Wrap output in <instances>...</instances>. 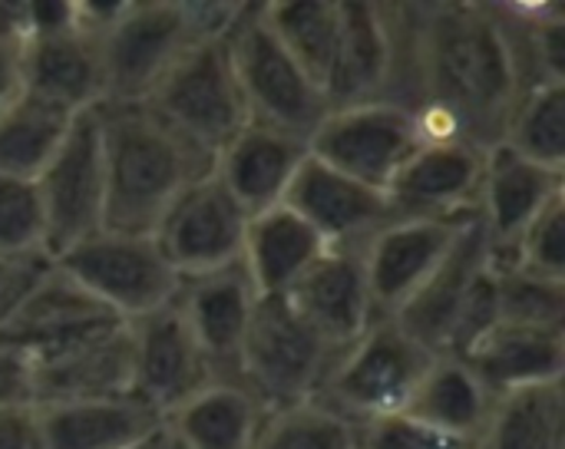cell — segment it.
I'll return each mask as SVG.
<instances>
[{
    "instance_id": "1",
    "label": "cell",
    "mask_w": 565,
    "mask_h": 449,
    "mask_svg": "<svg viewBox=\"0 0 565 449\" xmlns=\"http://www.w3.org/2000/svg\"><path fill=\"white\" fill-rule=\"evenodd\" d=\"M397 66L391 103L430 106L490 149L523 93L507 26L493 3H394Z\"/></svg>"
},
{
    "instance_id": "2",
    "label": "cell",
    "mask_w": 565,
    "mask_h": 449,
    "mask_svg": "<svg viewBox=\"0 0 565 449\" xmlns=\"http://www.w3.org/2000/svg\"><path fill=\"white\" fill-rule=\"evenodd\" d=\"M106 209L103 228L152 235L172 202L212 172V156L175 132L146 103L96 106Z\"/></svg>"
},
{
    "instance_id": "3",
    "label": "cell",
    "mask_w": 565,
    "mask_h": 449,
    "mask_svg": "<svg viewBox=\"0 0 565 449\" xmlns=\"http://www.w3.org/2000/svg\"><path fill=\"white\" fill-rule=\"evenodd\" d=\"M334 361L338 351L301 321L288 298H258L238 354V384L265 410L321 397Z\"/></svg>"
},
{
    "instance_id": "4",
    "label": "cell",
    "mask_w": 565,
    "mask_h": 449,
    "mask_svg": "<svg viewBox=\"0 0 565 449\" xmlns=\"http://www.w3.org/2000/svg\"><path fill=\"white\" fill-rule=\"evenodd\" d=\"M53 261L122 324L172 304L182 285L152 235L99 228Z\"/></svg>"
},
{
    "instance_id": "5",
    "label": "cell",
    "mask_w": 565,
    "mask_h": 449,
    "mask_svg": "<svg viewBox=\"0 0 565 449\" xmlns=\"http://www.w3.org/2000/svg\"><path fill=\"white\" fill-rule=\"evenodd\" d=\"M225 46L248 119L285 129L308 142L331 106L275 40L262 17V3H245L238 23L225 36Z\"/></svg>"
},
{
    "instance_id": "6",
    "label": "cell",
    "mask_w": 565,
    "mask_h": 449,
    "mask_svg": "<svg viewBox=\"0 0 565 449\" xmlns=\"http://www.w3.org/2000/svg\"><path fill=\"white\" fill-rule=\"evenodd\" d=\"M192 43L199 36L185 0L116 3L99 33L103 103H146Z\"/></svg>"
},
{
    "instance_id": "7",
    "label": "cell",
    "mask_w": 565,
    "mask_h": 449,
    "mask_svg": "<svg viewBox=\"0 0 565 449\" xmlns=\"http://www.w3.org/2000/svg\"><path fill=\"white\" fill-rule=\"evenodd\" d=\"M430 361L434 354L391 318H377L348 351L338 354L318 400L354 424L404 414Z\"/></svg>"
},
{
    "instance_id": "8",
    "label": "cell",
    "mask_w": 565,
    "mask_h": 449,
    "mask_svg": "<svg viewBox=\"0 0 565 449\" xmlns=\"http://www.w3.org/2000/svg\"><path fill=\"white\" fill-rule=\"evenodd\" d=\"M20 76L26 96L73 116L103 106L99 36L79 26L76 3H26Z\"/></svg>"
},
{
    "instance_id": "9",
    "label": "cell",
    "mask_w": 565,
    "mask_h": 449,
    "mask_svg": "<svg viewBox=\"0 0 565 449\" xmlns=\"http://www.w3.org/2000/svg\"><path fill=\"white\" fill-rule=\"evenodd\" d=\"M146 106L212 159L248 122L225 40L192 43L152 89Z\"/></svg>"
},
{
    "instance_id": "10",
    "label": "cell",
    "mask_w": 565,
    "mask_h": 449,
    "mask_svg": "<svg viewBox=\"0 0 565 449\" xmlns=\"http://www.w3.org/2000/svg\"><path fill=\"white\" fill-rule=\"evenodd\" d=\"M420 146L414 113L391 99L331 106L308 139L315 159L377 192H387Z\"/></svg>"
},
{
    "instance_id": "11",
    "label": "cell",
    "mask_w": 565,
    "mask_h": 449,
    "mask_svg": "<svg viewBox=\"0 0 565 449\" xmlns=\"http://www.w3.org/2000/svg\"><path fill=\"white\" fill-rule=\"evenodd\" d=\"M40 209H43V232H46V255L56 258L76 242L96 235L103 228L106 209V179H103V146H99V122L96 109L79 113L63 136L53 159L33 179Z\"/></svg>"
},
{
    "instance_id": "12",
    "label": "cell",
    "mask_w": 565,
    "mask_h": 449,
    "mask_svg": "<svg viewBox=\"0 0 565 449\" xmlns=\"http://www.w3.org/2000/svg\"><path fill=\"white\" fill-rule=\"evenodd\" d=\"M248 215L215 172L192 182L152 232L179 278H199L242 261Z\"/></svg>"
},
{
    "instance_id": "13",
    "label": "cell",
    "mask_w": 565,
    "mask_h": 449,
    "mask_svg": "<svg viewBox=\"0 0 565 449\" xmlns=\"http://www.w3.org/2000/svg\"><path fill=\"white\" fill-rule=\"evenodd\" d=\"M477 222L391 218L361 245V268L377 318H394L444 265L463 228Z\"/></svg>"
},
{
    "instance_id": "14",
    "label": "cell",
    "mask_w": 565,
    "mask_h": 449,
    "mask_svg": "<svg viewBox=\"0 0 565 449\" xmlns=\"http://www.w3.org/2000/svg\"><path fill=\"white\" fill-rule=\"evenodd\" d=\"M126 331L132 351V394L159 410L162 420L169 410L218 381L175 301L129 321Z\"/></svg>"
},
{
    "instance_id": "15",
    "label": "cell",
    "mask_w": 565,
    "mask_h": 449,
    "mask_svg": "<svg viewBox=\"0 0 565 449\" xmlns=\"http://www.w3.org/2000/svg\"><path fill=\"white\" fill-rule=\"evenodd\" d=\"M487 149L473 142H424L387 185L391 218H477Z\"/></svg>"
},
{
    "instance_id": "16",
    "label": "cell",
    "mask_w": 565,
    "mask_h": 449,
    "mask_svg": "<svg viewBox=\"0 0 565 449\" xmlns=\"http://www.w3.org/2000/svg\"><path fill=\"white\" fill-rule=\"evenodd\" d=\"M397 66L394 3L338 0V56L328 106L387 99Z\"/></svg>"
},
{
    "instance_id": "17",
    "label": "cell",
    "mask_w": 565,
    "mask_h": 449,
    "mask_svg": "<svg viewBox=\"0 0 565 449\" xmlns=\"http://www.w3.org/2000/svg\"><path fill=\"white\" fill-rule=\"evenodd\" d=\"M33 361V407L132 394V351L126 324H106Z\"/></svg>"
},
{
    "instance_id": "18",
    "label": "cell",
    "mask_w": 565,
    "mask_h": 449,
    "mask_svg": "<svg viewBox=\"0 0 565 449\" xmlns=\"http://www.w3.org/2000/svg\"><path fill=\"white\" fill-rule=\"evenodd\" d=\"M258 295L242 265L182 278L175 308L182 311L195 344L212 364L218 381L238 384V354L255 314Z\"/></svg>"
},
{
    "instance_id": "19",
    "label": "cell",
    "mask_w": 565,
    "mask_h": 449,
    "mask_svg": "<svg viewBox=\"0 0 565 449\" xmlns=\"http://www.w3.org/2000/svg\"><path fill=\"white\" fill-rule=\"evenodd\" d=\"M281 205L301 215L331 248L364 245L381 225L391 222L384 192L331 169L311 152L301 162Z\"/></svg>"
},
{
    "instance_id": "20",
    "label": "cell",
    "mask_w": 565,
    "mask_h": 449,
    "mask_svg": "<svg viewBox=\"0 0 565 449\" xmlns=\"http://www.w3.org/2000/svg\"><path fill=\"white\" fill-rule=\"evenodd\" d=\"M288 304L328 348L338 354L348 351L377 321L361 268V245L328 248L324 258L291 288Z\"/></svg>"
},
{
    "instance_id": "21",
    "label": "cell",
    "mask_w": 565,
    "mask_h": 449,
    "mask_svg": "<svg viewBox=\"0 0 565 449\" xmlns=\"http://www.w3.org/2000/svg\"><path fill=\"white\" fill-rule=\"evenodd\" d=\"M305 159L308 142L301 136L248 119L245 129L218 149L212 172L252 218L285 202Z\"/></svg>"
},
{
    "instance_id": "22",
    "label": "cell",
    "mask_w": 565,
    "mask_h": 449,
    "mask_svg": "<svg viewBox=\"0 0 565 449\" xmlns=\"http://www.w3.org/2000/svg\"><path fill=\"white\" fill-rule=\"evenodd\" d=\"M563 195L565 172L523 159L507 146H490L483 162L477 222L490 238V248L500 252L513 245L516 235Z\"/></svg>"
},
{
    "instance_id": "23",
    "label": "cell",
    "mask_w": 565,
    "mask_h": 449,
    "mask_svg": "<svg viewBox=\"0 0 565 449\" xmlns=\"http://www.w3.org/2000/svg\"><path fill=\"white\" fill-rule=\"evenodd\" d=\"M493 252L490 238L483 235L480 222H470L463 235L457 238L454 252L444 258V265L427 278V285L391 318L404 334H411L424 351L440 357L447 351L450 331L480 281V275L490 268Z\"/></svg>"
},
{
    "instance_id": "24",
    "label": "cell",
    "mask_w": 565,
    "mask_h": 449,
    "mask_svg": "<svg viewBox=\"0 0 565 449\" xmlns=\"http://www.w3.org/2000/svg\"><path fill=\"white\" fill-rule=\"evenodd\" d=\"M106 324H122L103 311L56 261L26 295V301L0 328V341L26 351L30 357L60 351Z\"/></svg>"
},
{
    "instance_id": "25",
    "label": "cell",
    "mask_w": 565,
    "mask_h": 449,
    "mask_svg": "<svg viewBox=\"0 0 565 449\" xmlns=\"http://www.w3.org/2000/svg\"><path fill=\"white\" fill-rule=\"evenodd\" d=\"M40 449H129L162 430V414L136 394L36 407Z\"/></svg>"
},
{
    "instance_id": "26",
    "label": "cell",
    "mask_w": 565,
    "mask_h": 449,
    "mask_svg": "<svg viewBox=\"0 0 565 449\" xmlns=\"http://www.w3.org/2000/svg\"><path fill=\"white\" fill-rule=\"evenodd\" d=\"M460 361L497 394L563 384L565 374V328H533L500 321L487 331Z\"/></svg>"
},
{
    "instance_id": "27",
    "label": "cell",
    "mask_w": 565,
    "mask_h": 449,
    "mask_svg": "<svg viewBox=\"0 0 565 449\" xmlns=\"http://www.w3.org/2000/svg\"><path fill=\"white\" fill-rule=\"evenodd\" d=\"M328 248L331 245L301 215L288 205H275L248 218L238 265L258 298H288Z\"/></svg>"
},
{
    "instance_id": "28",
    "label": "cell",
    "mask_w": 565,
    "mask_h": 449,
    "mask_svg": "<svg viewBox=\"0 0 565 449\" xmlns=\"http://www.w3.org/2000/svg\"><path fill=\"white\" fill-rule=\"evenodd\" d=\"M265 407L232 381H215L166 414L162 427L175 449H248Z\"/></svg>"
},
{
    "instance_id": "29",
    "label": "cell",
    "mask_w": 565,
    "mask_h": 449,
    "mask_svg": "<svg viewBox=\"0 0 565 449\" xmlns=\"http://www.w3.org/2000/svg\"><path fill=\"white\" fill-rule=\"evenodd\" d=\"M490 404H493V394L470 371V364L460 357L440 354L424 371L404 414L434 427L444 437H454V440L473 447V440L490 414Z\"/></svg>"
},
{
    "instance_id": "30",
    "label": "cell",
    "mask_w": 565,
    "mask_h": 449,
    "mask_svg": "<svg viewBox=\"0 0 565 449\" xmlns=\"http://www.w3.org/2000/svg\"><path fill=\"white\" fill-rule=\"evenodd\" d=\"M470 449H565L563 384L497 394Z\"/></svg>"
},
{
    "instance_id": "31",
    "label": "cell",
    "mask_w": 565,
    "mask_h": 449,
    "mask_svg": "<svg viewBox=\"0 0 565 449\" xmlns=\"http://www.w3.org/2000/svg\"><path fill=\"white\" fill-rule=\"evenodd\" d=\"M262 17L285 53L324 93L338 56V0H268Z\"/></svg>"
},
{
    "instance_id": "32",
    "label": "cell",
    "mask_w": 565,
    "mask_h": 449,
    "mask_svg": "<svg viewBox=\"0 0 565 449\" xmlns=\"http://www.w3.org/2000/svg\"><path fill=\"white\" fill-rule=\"evenodd\" d=\"M520 73V86L565 83V7L563 3H493Z\"/></svg>"
},
{
    "instance_id": "33",
    "label": "cell",
    "mask_w": 565,
    "mask_h": 449,
    "mask_svg": "<svg viewBox=\"0 0 565 449\" xmlns=\"http://www.w3.org/2000/svg\"><path fill=\"white\" fill-rule=\"evenodd\" d=\"M73 113L20 93L0 116V175L36 179L73 126Z\"/></svg>"
},
{
    "instance_id": "34",
    "label": "cell",
    "mask_w": 565,
    "mask_h": 449,
    "mask_svg": "<svg viewBox=\"0 0 565 449\" xmlns=\"http://www.w3.org/2000/svg\"><path fill=\"white\" fill-rule=\"evenodd\" d=\"M497 146L565 172V83L530 86L516 96Z\"/></svg>"
},
{
    "instance_id": "35",
    "label": "cell",
    "mask_w": 565,
    "mask_h": 449,
    "mask_svg": "<svg viewBox=\"0 0 565 449\" xmlns=\"http://www.w3.org/2000/svg\"><path fill=\"white\" fill-rule=\"evenodd\" d=\"M361 424L348 420L324 400H301L265 410L248 449H358Z\"/></svg>"
},
{
    "instance_id": "36",
    "label": "cell",
    "mask_w": 565,
    "mask_h": 449,
    "mask_svg": "<svg viewBox=\"0 0 565 449\" xmlns=\"http://www.w3.org/2000/svg\"><path fill=\"white\" fill-rule=\"evenodd\" d=\"M493 265L516 268V271L550 278V281H565V195L553 205H546L516 235L513 245L493 252Z\"/></svg>"
},
{
    "instance_id": "37",
    "label": "cell",
    "mask_w": 565,
    "mask_h": 449,
    "mask_svg": "<svg viewBox=\"0 0 565 449\" xmlns=\"http://www.w3.org/2000/svg\"><path fill=\"white\" fill-rule=\"evenodd\" d=\"M497 271V295H500V321L510 324H533V328H565V281L536 278L516 268Z\"/></svg>"
},
{
    "instance_id": "38",
    "label": "cell",
    "mask_w": 565,
    "mask_h": 449,
    "mask_svg": "<svg viewBox=\"0 0 565 449\" xmlns=\"http://www.w3.org/2000/svg\"><path fill=\"white\" fill-rule=\"evenodd\" d=\"M46 255L43 209L30 179L0 175V258Z\"/></svg>"
},
{
    "instance_id": "39",
    "label": "cell",
    "mask_w": 565,
    "mask_h": 449,
    "mask_svg": "<svg viewBox=\"0 0 565 449\" xmlns=\"http://www.w3.org/2000/svg\"><path fill=\"white\" fill-rule=\"evenodd\" d=\"M358 449H470L467 443L437 434L434 427L407 417V414H391L361 424V447Z\"/></svg>"
},
{
    "instance_id": "40",
    "label": "cell",
    "mask_w": 565,
    "mask_h": 449,
    "mask_svg": "<svg viewBox=\"0 0 565 449\" xmlns=\"http://www.w3.org/2000/svg\"><path fill=\"white\" fill-rule=\"evenodd\" d=\"M50 265H53L50 255L0 258V328L26 301V295L40 285V278L50 271Z\"/></svg>"
},
{
    "instance_id": "41",
    "label": "cell",
    "mask_w": 565,
    "mask_h": 449,
    "mask_svg": "<svg viewBox=\"0 0 565 449\" xmlns=\"http://www.w3.org/2000/svg\"><path fill=\"white\" fill-rule=\"evenodd\" d=\"M33 404V361L26 351L0 341V410Z\"/></svg>"
},
{
    "instance_id": "42",
    "label": "cell",
    "mask_w": 565,
    "mask_h": 449,
    "mask_svg": "<svg viewBox=\"0 0 565 449\" xmlns=\"http://www.w3.org/2000/svg\"><path fill=\"white\" fill-rule=\"evenodd\" d=\"M0 449H40L36 407H3L0 410Z\"/></svg>"
},
{
    "instance_id": "43",
    "label": "cell",
    "mask_w": 565,
    "mask_h": 449,
    "mask_svg": "<svg viewBox=\"0 0 565 449\" xmlns=\"http://www.w3.org/2000/svg\"><path fill=\"white\" fill-rule=\"evenodd\" d=\"M23 93V76H20V46L0 40V116L17 103Z\"/></svg>"
},
{
    "instance_id": "44",
    "label": "cell",
    "mask_w": 565,
    "mask_h": 449,
    "mask_svg": "<svg viewBox=\"0 0 565 449\" xmlns=\"http://www.w3.org/2000/svg\"><path fill=\"white\" fill-rule=\"evenodd\" d=\"M129 449H175V447H172V440L166 437V427H162L156 437H149V440H142V443H136V447H129Z\"/></svg>"
}]
</instances>
